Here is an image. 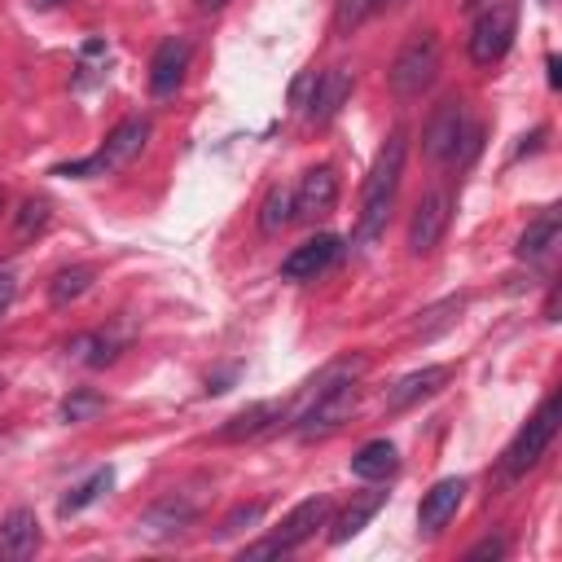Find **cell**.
Here are the masks:
<instances>
[{"label":"cell","mask_w":562,"mask_h":562,"mask_svg":"<svg viewBox=\"0 0 562 562\" xmlns=\"http://www.w3.org/2000/svg\"><path fill=\"white\" fill-rule=\"evenodd\" d=\"M558 233H562L558 211H544V215H536V220L522 228V237H518L514 255H518V259H544V255L558 246Z\"/></svg>","instance_id":"obj_21"},{"label":"cell","mask_w":562,"mask_h":562,"mask_svg":"<svg viewBox=\"0 0 562 562\" xmlns=\"http://www.w3.org/2000/svg\"><path fill=\"white\" fill-rule=\"evenodd\" d=\"M558 422H562V395H544L540 408L527 417V426L509 439V448H505V457H501L505 479H522V474L549 452V443H553V435H558Z\"/></svg>","instance_id":"obj_5"},{"label":"cell","mask_w":562,"mask_h":562,"mask_svg":"<svg viewBox=\"0 0 562 562\" xmlns=\"http://www.w3.org/2000/svg\"><path fill=\"white\" fill-rule=\"evenodd\" d=\"M443 382H448V364H426V369L404 373V378L386 391V413H404V408H413L417 400L435 395Z\"/></svg>","instance_id":"obj_14"},{"label":"cell","mask_w":562,"mask_h":562,"mask_svg":"<svg viewBox=\"0 0 562 562\" xmlns=\"http://www.w3.org/2000/svg\"><path fill=\"white\" fill-rule=\"evenodd\" d=\"M233 378H237V364H228V369L211 373V378H206V395H224V391L233 386Z\"/></svg>","instance_id":"obj_32"},{"label":"cell","mask_w":562,"mask_h":562,"mask_svg":"<svg viewBox=\"0 0 562 562\" xmlns=\"http://www.w3.org/2000/svg\"><path fill=\"white\" fill-rule=\"evenodd\" d=\"M360 404V386L356 378H342V382H312V395H307V408L299 413V439H325L334 435Z\"/></svg>","instance_id":"obj_4"},{"label":"cell","mask_w":562,"mask_h":562,"mask_svg":"<svg viewBox=\"0 0 562 562\" xmlns=\"http://www.w3.org/2000/svg\"><path fill=\"white\" fill-rule=\"evenodd\" d=\"M364 13H373L369 0H338V9H334V31H338V35H351Z\"/></svg>","instance_id":"obj_28"},{"label":"cell","mask_w":562,"mask_h":562,"mask_svg":"<svg viewBox=\"0 0 562 562\" xmlns=\"http://www.w3.org/2000/svg\"><path fill=\"white\" fill-rule=\"evenodd\" d=\"M259 518H263V501H250V505H237L224 522H220V540H228V536H237V531H250V527H259Z\"/></svg>","instance_id":"obj_27"},{"label":"cell","mask_w":562,"mask_h":562,"mask_svg":"<svg viewBox=\"0 0 562 562\" xmlns=\"http://www.w3.org/2000/svg\"><path fill=\"white\" fill-rule=\"evenodd\" d=\"M198 518V505L189 501V496H180V492H171V496H162V501H154L145 514H140V531H149V536H171V531H184L189 522Z\"/></svg>","instance_id":"obj_16"},{"label":"cell","mask_w":562,"mask_h":562,"mask_svg":"<svg viewBox=\"0 0 562 562\" xmlns=\"http://www.w3.org/2000/svg\"><path fill=\"white\" fill-rule=\"evenodd\" d=\"M281 413H285V404H277V400H259V404H250V408L233 413V417L220 426V439H224V443L255 439V435L272 430V422H281Z\"/></svg>","instance_id":"obj_18"},{"label":"cell","mask_w":562,"mask_h":562,"mask_svg":"<svg viewBox=\"0 0 562 562\" xmlns=\"http://www.w3.org/2000/svg\"><path fill=\"white\" fill-rule=\"evenodd\" d=\"M31 4H40V9H48V4H57V0H31Z\"/></svg>","instance_id":"obj_36"},{"label":"cell","mask_w":562,"mask_h":562,"mask_svg":"<svg viewBox=\"0 0 562 562\" xmlns=\"http://www.w3.org/2000/svg\"><path fill=\"white\" fill-rule=\"evenodd\" d=\"M461 140H465V101L448 97V101L435 105V114H430V123L422 132V154L430 162H448V158H457Z\"/></svg>","instance_id":"obj_8"},{"label":"cell","mask_w":562,"mask_h":562,"mask_svg":"<svg viewBox=\"0 0 562 562\" xmlns=\"http://www.w3.org/2000/svg\"><path fill=\"white\" fill-rule=\"evenodd\" d=\"M395 470H400V452H395L391 439H369V443L351 457V474H356V479H369V483H382V479H391Z\"/></svg>","instance_id":"obj_20"},{"label":"cell","mask_w":562,"mask_h":562,"mask_svg":"<svg viewBox=\"0 0 562 562\" xmlns=\"http://www.w3.org/2000/svg\"><path fill=\"white\" fill-rule=\"evenodd\" d=\"M35 549H40V518H35L31 509L4 514V522H0V558L22 562V558H31Z\"/></svg>","instance_id":"obj_17"},{"label":"cell","mask_w":562,"mask_h":562,"mask_svg":"<svg viewBox=\"0 0 562 562\" xmlns=\"http://www.w3.org/2000/svg\"><path fill=\"white\" fill-rule=\"evenodd\" d=\"M290 220H294V189L272 184V189L263 193V206H259V233L277 237V233L290 224Z\"/></svg>","instance_id":"obj_24"},{"label":"cell","mask_w":562,"mask_h":562,"mask_svg":"<svg viewBox=\"0 0 562 562\" xmlns=\"http://www.w3.org/2000/svg\"><path fill=\"white\" fill-rule=\"evenodd\" d=\"M452 312H461V299H448V303H439V307H430V312H426V321L417 325V334H422V338H430V334H439L443 325H452Z\"/></svg>","instance_id":"obj_29"},{"label":"cell","mask_w":562,"mask_h":562,"mask_svg":"<svg viewBox=\"0 0 562 562\" xmlns=\"http://www.w3.org/2000/svg\"><path fill=\"white\" fill-rule=\"evenodd\" d=\"M105 408V400L97 395V391H70L66 400H61V422H88V417H97Z\"/></svg>","instance_id":"obj_26"},{"label":"cell","mask_w":562,"mask_h":562,"mask_svg":"<svg viewBox=\"0 0 562 562\" xmlns=\"http://www.w3.org/2000/svg\"><path fill=\"white\" fill-rule=\"evenodd\" d=\"M382 505H386V492H364V496H356V501L329 522V544H347L351 536H360V531L369 527V518H373Z\"/></svg>","instance_id":"obj_19"},{"label":"cell","mask_w":562,"mask_h":562,"mask_svg":"<svg viewBox=\"0 0 562 562\" xmlns=\"http://www.w3.org/2000/svg\"><path fill=\"white\" fill-rule=\"evenodd\" d=\"M518 35V4L514 0H483L474 9L470 26V61L474 66H496Z\"/></svg>","instance_id":"obj_6"},{"label":"cell","mask_w":562,"mask_h":562,"mask_svg":"<svg viewBox=\"0 0 562 562\" xmlns=\"http://www.w3.org/2000/svg\"><path fill=\"white\" fill-rule=\"evenodd\" d=\"M325 518H329V496H307V501H299V505L281 518V527H277L268 540L241 549V562H255V558H272V553H290V549H299L303 540L316 536V527H325Z\"/></svg>","instance_id":"obj_7"},{"label":"cell","mask_w":562,"mask_h":562,"mask_svg":"<svg viewBox=\"0 0 562 562\" xmlns=\"http://www.w3.org/2000/svg\"><path fill=\"white\" fill-rule=\"evenodd\" d=\"M44 224H48V202H44V198H26V202L18 206L13 237H18V241H26V237H35Z\"/></svg>","instance_id":"obj_25"},{"label":"cell","mask_w":562,"mask_h":562,"mask_svg":"<svg viewBox=\"0 0 562 562\" xmlns=\"http://www.w3.org/2000/svg\"><path fill=\"white\" fill-rule=\"evenodd\" d=\"M544 66H549V88H558V83H562V75H558V57H549Z\"/></svg>","instance_id":"obj_34"},{"label":"cell","mask_w":562,"mask_h":562,"mask_svg":"<svg viewBox=\"0 0 562 562\" xmlns=\"http://www.w3.org/2000/svg\"><path fill=\"white\" fill-rule=\"evenodd\" d=\"M505 536H487V540H479L474 549H465V562H483V558H505Z\"/></svg>","instance_id":"obj_30"},{"label":"cell","mask_w":562,"mask_h":562,"mask_svg":"<svg viewBox=\"0 0 562 562\" xmlns=\"http://www.w3.org/2000/svg\"><path fill=\"white\" fill-rule=\"evenodd\" d=\"M369 4H373V9H378V13H395V9H400V4H404V0H369Z\"/></svg>","instance_id":"obj_33"},{"label":"cell","mask_w":562,"mask_h":562,"mask_svg":"<svg viewBox=\"0 0 562 562\" xmlns=\"http://www.w3.org/2000/svg\"><path fill=\"white\" fill-rule=\"evenodd\" d=\"M145 140H149V119H123V123L101 140V149H97V154L75 158V162H61V167H57V176H75V180L110 176V171L127 167V162L145 149Z\"/></svg>","instance_id":"obj_3"},{"label":"cell","mask_w":562,"mask_h":562,"mask_svg":"<svg viewBox=\"0 0 562 562\" xmlns=\"http://www.w3.org/2000/svg\"><path fill=\"white\" fill-rule=\"evenodd\" d=\"M448 220H452V198L443 189H430L417 206H413V220H408V250L413 255H430L443 233H448Z\"/></svg>","instance_id":"obj_9"},{"label":"cell","mask_w":562,"mask_h":562,"mask_svg":"<svg viewBox=\"0 0 562 562\" xmlns=\"http://www.w3.org/2000/svg\"><path fill=\"white\" fill-rule=\"evenodd\" d=\"M13 294H18V277H13L9 263H0V316L13 307Z\"/></svg>","instance_id":"obj_31"},{"label":"cell","mask_w":562,"mask_h":562,"mask_svg":"<svg viewBox=\"0 0 562 562\" xmlns=\"http://www.w3.org/2000/svg\"><path fill=\"white\" fill-rule=\"evenodd\" d=\"M338 202V171L334 167H312L299 189H294V220H321Z\"/></svg>","instance_id":"obj_12"},{"label":"cell","mask_w":562,"mask_h":562,"mask_svg":"<svg viewBox=\"0 0 562 562\" xmlns=\"http://www.w3.org/2000/svg\"><path fill=\"white\" fill-rule=\"evenodd\" d=\"M404 154H408V132L395 127L378 158H373V171L364 176V189H360V220H356V246H373L386 228V215L395 206V193H400V176H404Z\"/></svg>","instance_id":"obj_1"},{"label":"cell","mask_w":562,"mask_h":562,"mask_svg":"<svg viewBox=\"0 0 562 562\" xmlns=\"http://www.w3.org/2000/svg\"><path fill=\"white\" fill-rule=\"evenodd\" d=\"M110 487H114V470H110V465H101V470H92L83 483H75V487L57 501V514H61V518H70V514L88 509V505H92L101 492H110Z\"/></svg>","instance_id":"obj_23"},{"label":"cell","mask_w":562,"mask_h":562,"mask_svg":"<svg viewBox=\"0 0 562 562\" xmlns=\"http://www.w3.org/2000/svg\"><path fill=\"white\" fill-rule=\"evenodd\" d=\"M435 79H439V40H435V31H417V35H408V40L400 44V53L391 57L386 83H391L395 97L413 101V97H422Z\"/></svg>","instance_id":"obj_2"},{"label":"cell","mask_w":562,"mask_h":562,"mask_svg":"<svg viewBox=\"0 0 562 562\" xmlns=\"http://www.w3.org/2000/svg\"><path fill=\"white\" fill-rule=\"evenodd\" d=\"M461 496H465V479H439V483L422 496V505H417V527L435 536V531L457 514Z\"/></svg>","instance_id":"obj_15"},{"label":"cell","mask_w":562,"mask_h":562,"mask_svg":"<svg viewBox=\"0 0 562 562\" xmlns=\"http://www.w3.org/2000/svg\"><path fill=\"white\" fill-rule=\"evenodd\" d=\"M338 237L334 233H316V237H307L303 246H294L285 259H281V277L285 281H316L329 263H334V255H338Z\"/></svg>","instance_id":"obj_11"},{"label":"cell","mask_w":562,"mask_h":562,"mask_svg":"<svg viewBox=\"0 0 562 562\" xmlns=\"http://www.w3.org/2000/svg\"><path fill=\"white\" fill-rule=\"evenodd\" d=\"M189 40L184 35H167L158 48H154V57H149V92L154 97H171L176 88H180V79H184V70H189Z\"/></svg>","instance_id":"obj_10"},{"label":"cell","mask_w":562,"mask_h":562,"mask_svg":"<svg viewBox=\"0 0 562 562\" xmlns=\"http://www.w3.org/2000/svg\"><path fill=\"white\" fill-rule=\"evenodd\" d=\"M92 268L88 263H70V268H61L53 281H48V303L53 307H70L75 299H83L88 290H92Z\"/></svg>","instance_id":"obj_22"},{"label":"cell","mask_w":562,"mask_h":562,"mask_svg":"<svg viewBox=\"0 0 562 562\" xmlns=\"http://www.w3.org/2000/svg\"><path fill=\"white\" fill-rule=\"evenodd\" d=\"M347 97H351V70L347 66H329V70L312 75V97L303 101L307 105V119L312 123H329L342 110Z\"/></svg>","instance_id":"obj_13"},{"label":"cell","mask_w":562,"mask_h":562,"mask_svg":"<svg viewBox=\"0 0 562 562\" xmlns=\"http://www.w3.org/2000/svg\"><path fill=\"white\" fill-rule=\"evenodd\" d=\"M224 4H228V0H198V9H202V13H220Z\"/></svg>","instance_id":"obj_35"},{"label":"cell","mask_w":562,"mask_h":562,"mask_svg":"<svg viewBox=\"0 0 562 562\" xmlns=\"http://www.w3.org/2000/svg\"><path fill=\"white\" fill-rule=\"evenodd\" d=\"M0 391H4V378H0Z\"/></svg>","instance_id":"obj_37"}]
</instances>
